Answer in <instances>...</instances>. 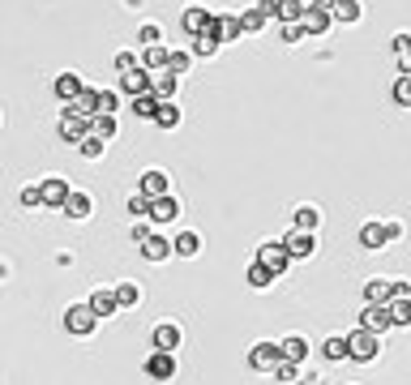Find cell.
I'll return each instance as SVG.
<instances>
[{
    "label": "cell",
    "mask_w": 411,
    "mask_h": 385,
    "mask_svg": "<svg viewBox=\"0 0 411 385\" xmlns=\"http://www.w3.org/2000/svg\"><path fill=\"white\" fill-rule=\"evenodd\" d=\"M377 351H381V343H377V334H369V329H355V334L347 339V355L355 364H373Z\"/></svg>",
    "instance_id": "6da1fadb"
},
{
    "label": "cell",
    "mask_w": 411,
    "mask_h": 385,
    "mask_svg": "<svg viewBox=\"0 0 411 385\" xmlns=\"http://www.w3.org/2000/svg\"><path fill=\"white\" fill-rule=\"evenodd\" d=\"M257 265H266L270 274H283V270L291 265V257H287L283 240H274V244H262V248H257Z\"/></svg>",
    "instance_id": "7a4b0ae2"
},
{
    "label": "cell",
    "mask_w": 411,
    "mask_h": 385,
    "mask_svg": "<svg viewBox=\"0 0 411 385\" xmlns=\"http://www.w3.org/2000/svg\"><path fill=\"white\" fill-rule=\"evenodd\" d=\"M283 248H287L291 261L313 257V253H317V236H313V232H291V236H283Z\"/></svg>",
    "instance_id": "3957f363"
},
{
    "label": "cell",
    "mask_w": 411,
    "mask_h": 385,
    "mask_svg": "<svg viewBox=\"0 0 411 385\" xmlns=\"http://www.w3.org/2000/svg\"><path fill=\"white\" fill-rule=\"evenodd\" d=\"M94 325H99V317L90 313V304H73L65 313V329H69V334H90Z\"/></svg>",
    "instance_id": "277c9868"
},
{
    "label": "cell",
    "mask_w": 411,
    "mask_h": 385,
    "mask_svg": "<svg viewBox=\"0 0 411 385\" xmlns=\"http://www.w3.org/2000/svg\"><path fill=\"white\" fill-rule=\"evenodd\" d=\"M69 193H73V189H69V180H61V176H47V180L39 184V201H43V206H56V210L65 206Z\"/></svg>",
    "instance_id": "5b68a950"
},
{
    "label": "cell",
    "mask_w": 411,
    "mask_h": 385,
    "mask_svg": "<svg viewBox=\"0 0 411 385\" xmlns=\"http://www.w3.org/2000/svg\"><path fill=\"white\" fill-rule=\"evenodd\" d=\"M283 360V351H279V343H257L253 351H248V364L257 368V372H274V364Z\"/></svg>",
    "instance_id": "8992f818"
},
{
    "label": "cell",
    "mask_w": 411,
    "mask_h": 385,
    "mask_svg": "<svg viewBox=\"0 0 411 385\" xmlns=\"http://www.w3.org/2000/svg\"><path fill=\"white\" fill-rule=\"evenodd\" d=\"M206 34H215L219 43H236V39H240V18H219V13H210Z\"/></svg>",
    "instance_id": "52a82bcc"
},
{
    "label": "cell",
    "mask_w": 411,
    "mask_h": 385,
    "mask_svg": "<svg viewBox=\"0 0 411 385\" xmlns=\"http://www.w3.org/2000/svg\"><path fill=\"white\" fill-rule=\"evenodd\" d=\"M146 377H154V381H172V377H176V355H172V351H154V355L146 360Z\"/></svg>",
    "instance_id": "ba28073f"
},
{
    "label": "cell",
    "mask_w": 411,
    "mask_h": 385,
    "mask_svg": "<svg viewBox=\"0 0 411 385\" xmlns=\"http://www.w3.org/2000/svg\"><path fill=\"white\" fill-rule=\"evenodd\" d=\"M167 193H172V184H167L163 172H146V176H141V197H146V201H159V197H167Z\"/></svg>",
    "instance_id": "9c48e42d"
},
{
    "label": "cell",
    "mask_w": 411,
    "mask_h": 385,
    "mask_svg": "<svg viewBox=\"0 0 411 385\" xmlns=\"http://www.w3.org/2000/svg\"><path fill=\"white\" fill-rule=\"evenodd\" d=\"M150 86H154V77H150L146 69L120 73V90H125V94H133V99H137V94H150Z\"/></svg>",
    "instance_id": "30bf717a"
},
{
    "label": "cell",
    "mask_w": 411,
    "mask_h": 385,
    "mask_svg": "<svg viewBox=\"0 0 411 385\" xmlns=\"http://www.w3.org/2000/svg\"><path fill=\"white\" fill-rule=\"evenodd\" d=\"M360 329H369V334H381V329H390V308H386V304H369V308H365V321H360Z\"/></svg>",
    "instance_id": "8fae6325"
},
{
    "label": "cell",
    "mask_w": 411,
    "mask_h": 385,
    "mask_svg": "<svg viewBox=\"0 0 411 385\" xmlns=\"http://www.w3.org/2000/svg\"><path fill=\"white\" fill-rule=\"evenodd\" d=\"M172 218H180V201L167 193L159 201H150V223H172Z\"/></svg>",
    "instance_id": "7c38bea8"
},
{
    "label": "cell",
    "mask_w": 411,
    "mask_h": 385,
    "mask_svg": "<svg viewBox=\"0 0 411 385\" xmlns=\"http://www.w3.org/2000/svg\"><path fill=\"white\" fill-rule=\"evenodd\" d=\"M69 112L82 116V120H94V116H99V90H82V94L69 103Z\"/></svg>",
    "instance_id": "4fadbf2b"
},
{
    "label": "cell",
    "mask_w": 411,
    "mask_h": 385,
    "mask_svg": "<svg viewBox=\"0 0 411 385\" xmlns=\"http://www.w3.org/2000/svg\"><path fill=\"white\" fill-rule=\"evenodd\" d=\"M180 347V325L163 321V325H154V351H176Z\"/></svg>",
    "instance_id": "5bb4252c"
},
{
    "label": "cell",
    "mask_w": 411,
    "mask_h": 385,
    "mask_svg": "<svg viewBox=\"0 0 411 385\" xmlns=\"http://www.w3.org/2000/svg\"><path fill=\"white\" fill-rule=\"evenodd\" d=\"M330 22H334V18H330L326 9H304L300 30H304V34H326V30H330Z\"/></svg>",
    "instance_id": "9a60e30c"
},
{
    "label": "cell",
    "mask_w": 411,
    "mask_h": 385,
    "mask_svg": "<svg viewBox=\"0 0 411 385\" xmlns=\"http://www.w3.org/2000/svg\"><path fill=\"white\" fill-rule=\"evenodd\" d=\"M86 133H90V120H82V116H73V112H65V116H61V137H65V141H73V146H77Z\"/></svg>",
    "instance_id": "2e32d148"
},
{
    "label": "cell",
    "mask_w": 411,
    "mask_h": 385,
    "mask_svg": "<svg viewBox=\"0 0 411 385\" xmlns=\"http://www.w3.org/2000/svg\"><path fill=\"white\" fill-rule=\"evenodd\" d=\"M137 248H141L146 261H167V257H172V240H163V236H150V240H141Z\"/></svg>",
    "instance_id": "e0dca14e"
},
{
    "label": "cell",
    "mask_w": 411,
    "mask_h": 385,
    "mask_svg": "<svg viewBox=\"0 0 411 385\" xmlns=\"http://www.w3.org/2000/svg\"><path fill=\"white\" fill-rule=\"evenodd\" d=\"M154 125H159V129H176V125H180V107H176V99L154 103Z\"/></svg>",
    "instance_id": "ac0fdd59"
},
{
    "label": "cell",
    "mask_w": 411,
    "mask_h": 385,
    "mask_svg": "<svg viewBox=\"0 0 411 385\" xmlns=\"http://www.w3.org/2000/svg\"><path fill=\"white\" fill-rule=\"evenodd\" d=\"M206 22H210V13H206V9H184V18H180V26H184V34H201L206 30Z\"/></svg>",
    "instance_id": "d6986e66"
},
{
    "label": "cell",
    "mask_w": 411,
    "mask_h": 385,
    "mask_svg": "<svg viewBox=\"0 0 411 385\" xmlns=\"http://www.w3.org/2000/svg\"><path fill=\"white\" fill-rule=\"evenodd\" d=\"M86 304H90L94 317H112V313H116V296H112V291H94Z\"/></svg>",
    "instance_id": "ffe728a7"
},
{
    "label": "cell",
    "mask_w": 411,
    "mask_h": 385,
    "mask_svg": "<svg viewBox=\"0 0 411 385\" xmlns=\"http://www.w3.org/2000/svg\"><path fill=\"white\" fill-rule=\"evenodd\" d=\"M82 90H86V86H82V77H77V73H65V77H56V94H61L65 103H73Z\"/></svg>",
    "instance_id": "44dd1931"
},
{
    "label": "cell",
    "mask_w": 411,
    "mask_h": 385,
    "mask_svg": "<svg viewBox=\"0 0 411 385\" xmlns=\"http://www.w3.org/2000/svg\"><path fill=\"white\" fill-rule=\"evenodd\" d=\"M274 18L287 26V22H300L304 18V5H300V0H274Z\"/></svg>",
    "instance_id": "7402d4cb"
},
{
    "label": "cell",
    "mask_w": 411,
    "mask_h": 385,
    "mask_svg": "<svg viewBox=\"0 0 411 385\" xmlns=\"http://www.w3.org/2000/svg\"><path fill=\"white\" fill-rule=\"evenodd\" d=\"M386 308H390V325H411V296H398Z\"/></svg>",
    "instance_id": "603a6c76"
},
{
    "label": "cell",
    "mask_w": 411,
    "mask_h": 385,
    "mask_svg": "<svg viewBox=\"0 0 411 385\" xmlns=\"http://www.w3.org/2000/svg\"><path fill=\"white\" fill-rule=\"evenodd\" d=\"M90 137L112 141V137H116V116H94V120H90Z\"/></svg>",
    "instance_id": "cb8c5ba5"
},
{
    "label": "cell",
    "mask_w": 411,
    "mask_h": 385,
    "mask_svg": "<svg viewBox=\"0 0 411 385\" xmlns=\"http://www.w3.org/2000/svg\"><path fill=\"white\" fill-rule=\"evenodd\" d=\"M61 210H65L69 218H86V214H90V197H86V193H69Z\"/></svg>",
    "instance_id": "d4e9b609"
},
{
    "label": "cell",
    "mask_w": 411,
    "mask_h": 385,
    "mask_svg": "<svg viewBox=\"0 0 411 385\" xmlns=\"http://www.w3.org/2000/svg\"><path fill=\"white\" fill-rule=\"evenodd\" d=\"M330 18H334V22H360V5H355V0H334V5H330Z\"/></svg>",
    "instance_id": "484cf974"
},
{
    "label": "cell",
    "mask_w": 411,
    "mask_h": 385,
    "mask_svg": "<svg viewBox=\"0 0 411 385\" xmlns=\"http://www.w3.org/2000/svg\"><path fill=\"white\" fill-rule=\"evenodd\" d=\"M360 244H365V248H381L386 244V227L381 223H365V227H360Z\"/></svg>",
    "instance_id": "4316f807"
},
{
    "label": "cell",
    "mask_w": 411,
    "mask_h": 385,
    "mask_svg": "<svg viewBox=\"0 0 411 385\" xmlns=\"http://www.w3.org/2000/svg\"><path fill=\"white\" fill-rule=\"evenodd\" d=\"M112 296H116V308H133V304L141 300V287H137V283H120Z\"/></svg>",
    "instance_id": "83f0119b"
},
{
    "label": "cell",
    "mask_w": 411,
    "mask_h": 385,
    "mask_svg": "<svg viewBox=\"0 0 411 385\" xmlns=\"http://www.w3.org/2000/svg\"><path fill=\"white\" fill-rule=\"evenodd\" d=\"M279 351H283V360L300 364V360L308 355V343H304V339H283V343H279Z\"/></svg>",
    "instance_id": "f1b7e54d"
},
{
    "label": "cell",
    "mask_w": 411,
    "mask_h": 385,
    "mask_svg": "<svg viewBox=\"0 0 411 385\" xmlns=\"http://www.w3.org/2000/svg\"><path fill=\"white\" fill-rule=\"evenodd\" d=\"M197 248H201V240H197L193 232H180L176 244H172V253H180V257H197Z\"/></svg>",
    "instance_id": "f546056e"
},
{
    "label": "cell",
    "mask_w": 411,
    "mask_h": 385,
    "mask_svg": "<svg viewBox=\"0 0 411 385\" xmlns=\"http://www.w3.org/2000/svg\"><path fill=\"white\" fill-rule=\"evenodd\" d=\"M365 300L369 304H390V283H381V279L365 283Z\"/></svg>",
    "instance_id": "4dcf8cb0"
},
{
    "label": "cell",
    "mask_w": 411,
    "mask_h": 385,
    "mask_svg": "<svg viewBox=\"0 0 411 385\" xmlns=\"http://www.w3.org/2000/svg\"><path fill=\"white\" fill-rule=\"evenodd\" d=\"M270 283H274V274H270L266 265H257V261H253V265H248V287L262 291V287H270Z\"/></svg>",
    "instance_id": "1f68e13d"
},
{
    "label": "cell",
    "mask_w": 411,
    "mask_h": 385,
    "mask_svg": "<svg viewBox=\"0 0 411 385\" xmlns=\"http://www.w3.org/2000/svg\"><path fill=\"white\" fill-rule=\"evenodd\" d=\"M150 69H167V47H163V43L146 47V73H150Z\"/></svg>",
    "instance_id": "d6a6232c"
},
{
    "label": "cell",
    "mask_w": 411,
    "mask_h": 385,
    "mask_svg": "<svg viewBox=\"0 0 411 385\" xmlns=\"http://www.w3.org/2000/svg\"><path fill=\"white\" fill-rule=\"evenodd\" d=\"M317 218H322V214H317L313 206H300V210H296V232H313Z\"/></svg>",
    "instance_id": "836d02e7"
},
{
    "label": "cell",
    "mask_w": 411,
    "mask_h": 385,
    "mask_svg": "<svg viewBox=\"0 0 411 385\" xmlns=\"http://www.w3.org/2000/svg\"><path fill=\"white\" fill-rule=\"evenodd\" d=\"M129 112H133V116H141V120H154V94H137Z\"/></svg>",
    "instance_id": "e575fe53"
},
{
    "label": "cell",
    "mask_w": 411,
    "mask_h": 385,
    "mask_svg": "<svg viewBox=\"0 0 411 385\" xmlns=\"http://www.w3.org/2000/svg\"><path fill=\"white\" fill-rule=\"evenodd\" d=\"M266 22H270V18H266V13H262V9H248V13H244V18H240V30H244V34H253V30H262V26H266Z\"/></svg>",
    "instance_id": "d590c367"
},
{
    "label": "cell",
    "mask_w": 411,
    "mask_h": 385,
    "mask_svg": "<svg viewBox=\"0 0 411 385\" xmlns=\"http://www.w3.org/2000/svg\"><path fill=\"white\" fill-rule=\"evenodd\" d=\"M193 51H197V56H215V51H219V39H215V34H206V30H201V34L193 39Z\"/></svg>",
    "instance_id": "8d00e7d4"
},
{
    "label": "cell",
    "mask_w": 411,
    "mask_h": 385,
    "mask_svg": "<svg viewBox=\"0 0 411 385\" xmlns=\"http://www.w3.org/2000/svg\"><path fill=\"white\" fill-rule=\"evenodd\" d=\"M77 150H82V154H86V158H99V154H103V150H108V141H99V137H90V133H86V137H82V141H77Z\"/></svg>",
    "instance_id": "74e56055"
},
{
    "label": "cell",
    "mask_w": 411,
    "mask_h": 385,
    "mask_svg": "<svg viewBox=\"0 0 411 385\" xmlns=\"http://www.w3.org/2000/svg\"><path fill=\"white\" fill-rule=\"evenodd\" d=\"M394 103H403V107H411V73H403V77L394 82Z\"/></svg>",
    "instance_id": "f35d334b"
},
{
    "label": "cell",
    "mask_w": 411,
    "mask_h": 385,
    "mask_svg": "<svg viewBox=\"0 0 411 385\" xmlns=\"http://www.w3.org/2000/svg\"><path fill=\"white\" fill-rule=\"evenodd\" d=\"M322 355H326V360H343V355H347V339H326Z\"/></svg>",
    "instance_id": "ab89813d"
},
{
    "label": "cell",
    "mask_w": 411,
    "mask_h": 385,
    "mask_svg": "<svg viewBox=\"0 0 411 385\" xmlns=\"http://www.w3.org/2000/svg\"><path fill=\"white\" fill-rule=\"evenodd\" d=\"M184 69H189V51H167V73H176V77H180Z\"/></svg>",
    "instance_id": "60d3db41"
},
{
    "label": "cell",
    "mask_w": 411,
    "mask_h": 385,
    "mask_svg": "<svg viewBox=\"0 0 411 385\" xmlns=\"http://www.w3.org/2000/svg\"><path fill=\"white\" fill-rule=\"evenodd\" d=\"M116 103H120L116 90H99V116H112V112H116Z\"/></svg>",
    "instance_id": "b9f144b4"
},
{
    "label": "cell",
    "mask_w": 411,
    "mask_h": 385,
    "mask_svg": "<svg viewBox=\"0 0 411 385\" xmlns=\"http://www.w3.org/2000/svg\"><path fill=\"white\" fill-rule=\"evenodd\" d=\"M274 377H279V381H296V377H300V364H291V360H279V364H274Z\"/></svg>",
    "instance_id": "7bdbcfd3"
},
{
    "label": "cell",
    "mask_w": 411,
    "mask_h": 385,
    "mask_svg": "<svg viewBox=\"0 0 411 385\" xmlns=\"http://www.w3.org/2000/svg\"><path fill=\"white\" fill-rule=\"evenodd\" d=\"M137 69V56H133V51H120V56H116V73H133Z\"/></svg>",
    "instance_id": "ee69618b"
},
{
    "label": "cell",
    "mask_w": 411,
    "mask_h": 385,
    "mask_svg": "<svg viewBox=\"0 0 411 385\" xmlns=\"http://www.w3.org/2000/svg\"><path fill=\"white\" fill-rule=\"evenodd\" d=\"M129 214H150V201H146L141 193H133V197H129Z\"/></svg>",
    "instance_id": "f6af8a7d"
},
{
    "label": "cell",
    "mask_w": 411,
    "mask_h": 385,
    "mask_svg": "<svg viewBox=\"0 0 411 385\" xmlns=\"http://www.w3.org/2000/svg\"><path fill=\"white\" fill-rule=\"evenodd\" d=\"M283 39H287V43H300V39H304L300 22H287V26H283Z\"/></svg>",
    "instance_id": "bcb514c9"
},
{
    "label": "cell",
    "mask_w": 411,
    "mask_h": 385,
    "mask_svg": "<svg viewBox=\"0 0 411 385\" xmlns=\"http://www.w3.org/2000/svg\"><path fill=\"white\" fill-rule=\"evenodd\" d=\"M146 47H154V43H159V26H141V34H137Z\"/></svg>",
    "instance_id": "7dc6e473"
},
{
    "label": "cell",
    "mask_w": 411,
    "mask_h": 385,
    "mask_svg": "<svg viewBox=\"0 0 411 385\" xmlns=\"http://www.w3.org/2000/svg\"><path fill=\"white\" fill-rule=\"evenodd\" d=\"M22 206H43V201H39V189H34V184H30V189H22Z\"/></svg>",
    "instance_id": "c3c4849f"
},
{
    "label": "cell",
    "mask_w": 411,
    "mask_h": 385,
    "mask_svg": "<svg viewBox=\"0 0 411 385\" xmlns=\"http://www.w3.org/2000/svg\"><path fill=\"white\" fill-rule=\"evenodd\" d=\"M381 227H386V240H398L403 236V223H381Z\"/></svg>",
    "instance_id": "681fc988"
},
{
    "label": "cell",
    "mask_w": 411,
    "mask_h": 385,
    "mask_svg": "<svg viewBox=\"0 0 411 385\" xmlns=\"http://www.w3.org/2000/svg\"><path fill=\"white\" fill-rule=\"evenodd\" d=\"M398 65H403V73H411V47H403V51H398Z\"/></svg>",
    "instance_id": "f907efd6"
},
{
    "label": "cell",
    "mask_w": 411,
    "mask_h": 385,
    "mask_svg": "<svg viewBox=\"0 0 411 385\" xmlns=\"http://www.w3.org/2000/svg\"><path fill=\"white\" fill-rule=\"evenodd\" d=\"M133 240H137V244H141V240H150V227H146V223H137V227H133Z\"/></svg>",
    "instance_id": "816d5d0a"
},
{
    "label": "cell",
    "mask_w": 411,
    "mask_h": 385,
    "mask_svg": "<svg viewBox=\"0 0 411 385\" xmlns=\"http://www.w3.org/2000/svg\"><path fill=\"white\" fill-rule=\"evenodd\" d=\"M330 5H334V0H313L308 9H326V13H330Z\"/></svg>",
    "instance_id": "f5cc1de1"
},
{
    "label": "cell",
    "mask_w": 411,
    "mask_h": 385,
    "mask_svg": "<svg viewBox=\"0 0 411 385\" xmlns=\"http://www.w3.org/2000/svg\"><path fill=\"white\" fill-rule=\"evenodd\" d=\"M296 385H308V381H296Z\"/></svg>",
    "instance_id": "db71d44e"
}]
</instances>
